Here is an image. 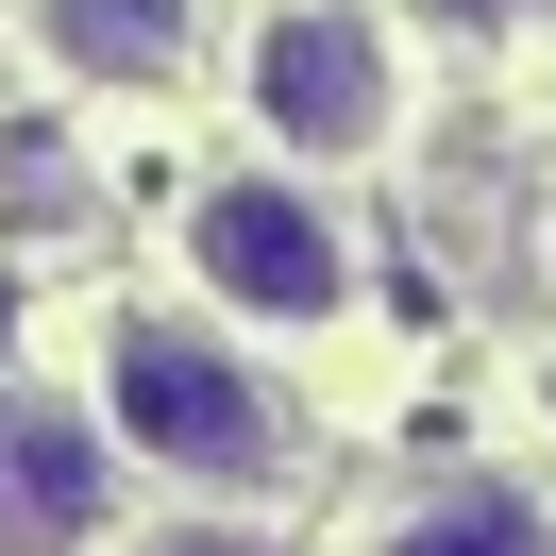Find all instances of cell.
I'll list each match as a JSON object with an SVG mask.
<instances>
[{"mask_svg":"<svg viewBox=\"0 0 556 556\" xmlns=\"http://www.w3.org/2000/svg\"><path fill=\"white\" fill-rule=\"evenodd\" d=\"M102 439L169 489H270L304 455V421L219 320H102Z\"/></svg>","mask_w":556,"mask_h":556,"instance_id":"obj_1","label":"cell"},{"mask_svg":"<svg viewBox=\"0 0 556 556\" xmlns=\"http://www.w3.org/2000/svg\"><path fill=\"white\" fill-rule=\"evenodd\" d=\"M253 118H270L304 169H354V152L405 136V35L371 0H270L253 17Z\"/></svg>","mask_w":556,"mask_h":556,"instance_id":"obj_2","label":"cell"},{"mask_svg":"<svg viewBox=\"0 0 556 556\" xmlns=\"http://www.w3.org/2000/svg\"><path fill=\"white\" fill-rule=\"evenodd\" d=\"M186 270H203V304L253 320V338H320V320L354 304V237L287 169H219L203 203H186Z\"/></svg>","mask_w":556,"mask_h":556,"instance_id":"obj_3","label":"cell"},{"mask_svg":"<svg viewBox=\"0 0 556 556\" xmlns=\"http://www.w3.org/2000/svg\"><path fill=\"white\" fill-rule=\"evenodd\" d=\"M102 421L0 388V556H102Z\"/></svg>","mask_w":556,"mask_h":556,"instance_id":"obj_4","label":"cell"},{"mask_svg":"<svg viewBox=\"0 0 556 556\" xmlns=\"http://www.w3.org/2000/svg\"><path fill=\"white\" fill-rule=\"evenodd\" d=\"M354 556H556V506L522 472H421L354 522Z\"/></svg>","mask_w":556,"mask_h":556,"instance_id":"obj_5","label":"cell"},{"mask_svg":"<svg viewBox=\"0 0 556 556\" xmlns=\"http://www.w3.org/2000/svg\"><path fill=\"white\" fill-rule=\"evenodd\" d=\"M35 51L68 85H186L203 68V0H35Z\"/></svg>","mask_w":556,"mask_h":556,"instance_id":"obj_6","label":"cell"},{"mask_svg":"<svg viewBox=\"0 0 556 556\" xmlns=\"http://www.w3.org/2000/svg\"><path fill=\"white\" fill-rule=\"evenodd\" d=\"M439 17H455V35H506V17H522V0H439Z\"/></svg>","mask_w":556,"mask_h":556,"instance_id":"obj_7","label":"cell"},{"mask_svg":"<svg viewBox=\"0 0 556 556\" xmlns=\"http://www.w3.org/2000/svg\"><path fill=\"white\" fill-rule=\"evenodd\" d=\"M540 421H556V371H540Z\"/></svg>","mask_w":556,"mask_h":556,"instance_id":"obj_8","label":"cell"}]
</instances>
